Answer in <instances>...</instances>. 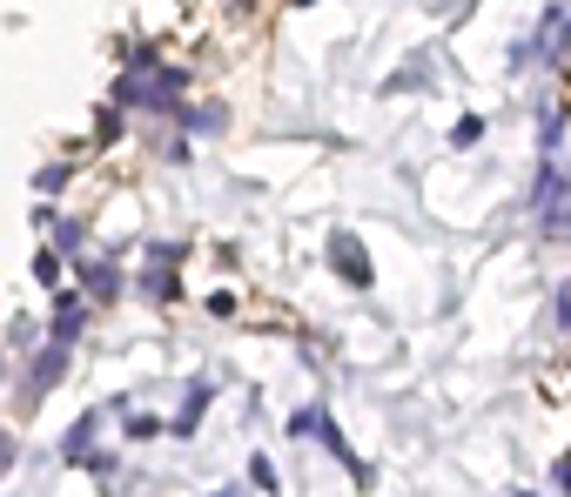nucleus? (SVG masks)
I'll return each mask as SVG.
<instances>
[{"label":"nucleus","mask_w":571,"mask_h":497,"mask_svg":"<svg viewBox=\"0 0 571 497\" xmlns=\"http://www.w3.org/2000/svg\"><path fill=\"white\" fill-rule=\"evenodd\" d=\"M330 256L343 263V276H350V283H370V269H363V248H357L350 235H337V242H330Z\"/></svg>","instance_id":"nucleus-1"},{"label":"nucleus","mask_w":571,"mask_h":497,"mask_svg":"<svg viewBox=\"0 0 571 497\" xmlns=\"http://www.w3.org/2000/svg\"><path fill=\"white\" fill-rule=\"evenodd\" d=\"M202 403H209V383H189V403H182V417H176V437H189V431H195Z\"/></svg>","instance_id":"nucleus-2"},{"label":"nucleus","mask_w":571,"mask_h":497,"mask_svg":"<svg viewBox=\"0 0 571 497\" xmlns=\"http://www.w3.org/2000/svg\"><path fill=\"white\" fill-rule=\"evenodd\" d=\"M95 424H102V417H81V424L67 431V444H61V451H67V457H88V444H95Z\"/></svg>","instance_id":"nucleus-3"}]
</instances>
